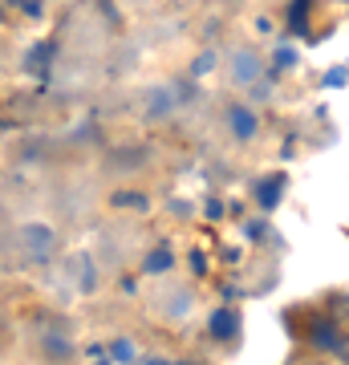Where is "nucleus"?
Listing matches in <instances>:
<instances>
[{"label":"nucleus","mask_w":349,"mask_h":365,"mask_svg":"<svg viewBox=\"0 0 349 365\" xmlns=\"http://www.w3.org/2000/svg\"><path fill=\"white\" fill-rule=\"evenodd\" d=\"M341 337H345V333H341L337 325H329V321H317V325L309 329V341L317 345V349H333V353H337Z\"/></svg>","instance_id":"obj_1"}]
</instances>
